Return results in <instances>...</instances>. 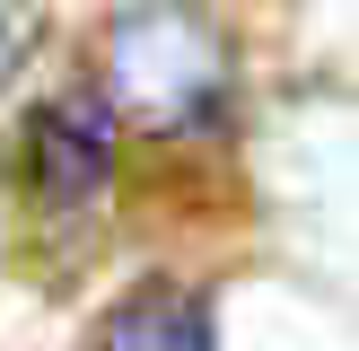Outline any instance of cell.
Listing matches in <instances>:
<instances>
[{
  "mask_svg": "<svg viewBox=\"0 0 359 351\" xmlns=\"http://www.w3.org/2000/svg\"><path fill=\"white\" fill-rule=\"evenodd\" d=\"M105 351H210V307L175 281H149L114 307L105 325Z\"/></svg>",
  "mask_w": 359,
  "mask_h": 351,
  "instance_id": "cell-2",
  "label": "cell"
},
{
  "mask_svg": "<svg viewBox=\"0 0 359 351\" xmlns=\"http://www.w3.org/2000/svg\"><path fill=\"white\" fill-rule=\"evenodd\" d=\"M18 53H27V18H18L9 0H0V79L18 70Z\"/></svg>",
  "mask_w": 359,
  "mask_h": 351,
  "instance_id": "cell-3",
  "label": "cell"
},
{
  "mask_svg": "<svg viewBox=\"0 0 359 351\" xmlns=\"http://www.w3.org/2000/svg\"><path fill=\"white\" fill-rule=\"evenodd\" d=\"M105 176H114V114H105V97H53L35 114V193H44V211H62V220L97 211Z\"/></svg>",
  "mask_w": 359,
  "mask_h": 351,
  "instance_id": "cell-1",
  "label": "cell"
}]
</instances>
